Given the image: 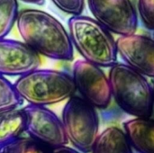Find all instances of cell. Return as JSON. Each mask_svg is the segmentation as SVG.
I'll return each instance as SVG.
<instances>
[{
  "label": "cell",
  "instance_id": "cell-22",
  "mask_svg": "<svg viewBox=\"0 0 154 153\" xmlns=\"http://www.w3.org/2000/svg\"><path fill=\"white\" fill-rule=\"evenodd\" d=\"M153 37H154V34H153Z\"/></svg>",
  "mask_w": 154,
  "mask_h": 153
},
{
  "label": "cell",
  "instance_id": "cell-7",
  "mask_svg": "<svg viewBox=\"0 0 154 153\" xmlns=\"http://www.w3.org/2000/svg\"><path fill=\"white\" fill-rule=\"evenodd\" d=\"M72 78L80 97L96 109L106 108L112 99L108 77L98 66L84 60H77L72 69Z\"/></svg>",
  "mask_w": 154,
  "mask_h": 153
},
{
  "label": "cell",
  "instance_id": "cell-13",
  "mask_svg": "<svg viewBox=\"0 0 154 153\" xmlns=\"http://www.w3.org/2000/svg\"><path fill=\"white\" fill-rule=\"evenodd\" d=\"M24 129L25 119L22 109L0 112V148L21 137Z\"/></svg>",
  "mask_w": 154,
  "mask_h": 153
},
{
  "label": "cell",
  "instance_id": "cell-1",
  "mask_svg": "<svg viewBox=\"0 0 154 153\" xmlns=\"http://www.w3.org/2000/svg\"><path fill=\"white\" fill-rule=\"evenodd\" d=\"M16 26L23 42L37 54L56 60L73 59L69 32L53 15L38 9H24L19 12Z\"/></svg>",
  "mask_w": 154,
  "mask_h": 153
},
{
  "label": "cell",
  "instance_id": "cell-19",
  "mask_svg": "<svg viewBox=\"0 0 154 153\" xmlns=\"http://www.w3.org/2000/svg\"><path fill=\"white\" fill-rule=\"evenodd\" d=\"M51 153H81L79 151L75 150L74 148H70L66 146H62V147H59L56 149L51 150Z\"/></svg>",
  "mask_w": 154,
  "mask_h": 153
},
{
  "label": "cell",
  "instance_id": "cell-3",
  "mask_svg": "<svg viewBox=\"0 0 154 153\" xmlns=\"http://www.w3.org/2000/svg\"><path fill=\"white\" fill-rule=\"evenodd\" d=\"M108 79L116 105L134 118H151L153 114V88L146 77L125 63L110 68Z\"/></svg>",
  "mask_w": 154,
  "mask_h": 153
},
{
  "label": "cell",
  "instance_id": "cell-5",
  "mask_svg": "<svg viewBox=\"0 0 154 153\" xmlns=\"http://www.w3.org/2000/svg\"><path fill=\"white\" fill-rule=\"evenodd\" d=\"M60 119L68 142L79 152H91L99 135L96 108L80 96H73L64 106Z\"/></svg>",
  "mask_w": 154,
  "mask_h": 153
},
{
  "label": "cell",
  "instance_id": "cell-10",
  "mask_svg": "<svg viewBox=\"0 0 154 153\" xmlns=\"http://www.w3.org/2000/svg\"><path fill=\"white\" fill-rule=\"evenodd\" d=\"M40 65V55L23 41L0 39V76L22 77Z\"/></svg>",
  "mask_w": 154,
  "mask_h": 153
},
{
  "label": "cell",
  "instance_id": "cell-9",
  "mask_svg": "<svg viewBox=\"0 0 154 153\" xmlns=\"http://www.w3.org/2000/svg\"><path fill=\"white\" fill-rule=\"evenodd\" d=\"M116 46L125 64L144 77L154 78V38L136 33L120 36Z\"/></svg>",
  "mask_w": 154,
  "mask_h": 153
},
{
  "label": "cell",
  "instance_id": "cell-11",
  "mask_svg": "<svg viewBox=\"0 0 154 153\" xmlns=\"http://www.w3.org/2000/svg\"><path fill=\"white\" fill-rule=\"evenodd\" d=\"M124 132L133 150L154 153V120L133 118L124 123Z\"/></svg>",
  "mask_w": 154,
  "mask_h": 153
},
{
  "label": "cell",
  "instance_id": "cell-12",
  "mask_svg": "<svg viewBox=\"0 0 154 153\" xmlns=\"http://www.w3.org/2000/svg\"><path fill=\"white\" fill-rule=\"evenodd\" d=\"M91 153H134V150L125 132L112 126L99 133Z\"/></svg>",
  "mask_w": 154,
  "mask_h": 153
},
{
  "label": "cell",
  "instance_id": "cell-21",
  "mask_svg": "<svg viewBox=\"0 0 154 153\" xmlns=\"http://www.w3.org/2000/svg\"><path fill=\"white\" fill-rule=\"evenodd\" d=\"M152 88H153V111H154V83H153V87H152Z\"/></svg>",
  "mask_w": 154,
  "mask_h": 153
},
{
  "label": "cell",
  "instance_id": "cell-14",
  "mask_svg": "<svg viewBox=\"0 0 154 153\" xmlns=\"http://www.w3.org/2000/svg\"><path fill=\"white\" fill-rule=\"evenodd\" d=\"M0 153H51V149L29 136H21L0 148Z\"/></svg>",
  "mask_w": 154,
  "mask_h": 153
},
{
  "label": "cell",
  "instance_id": "cell-6",
  "mask_svg": "<svg viewBox=\"0 0 154 153\" xmlns=\"http://www.w3.org/2000/svg\"><path fill=\"white\" fill-rule=\"evenodd\" d=\"M93 18L111 33L134 34L138 27L137 11L131 0H87Z\"/></svg>",
  "mask_w": 154,
  "mask_h": 153
},
{
  "label": "cell",
  "instance_id": "cell-16",
  "mask_svg": "<svg viewBox=\"0 0 154 153\" xmlns=\"http://www.w3.org/2000/svg\"><path fill=\"white\" fill-rule=\"evenodd\" d=\"M23 102L14 85L5 77L0 76V112L18 108Z\"/></svg>",
  "mask_w": 154,
  "mask_h": 153
},
{
  "label": "cell",
  "instance_id": "cell-18",
  "mask_svg": "<svg viewBox=\"0 0 154 153\" xmlns=\"http://www.w3.org/2000/svg\"><path fill=\"white\" fill-rule=\"evenodd\" d=\"M51 2L60 10L71 16L81 14L85 8V0H51Z\"/></svg>",
  "mask_w": 154,
  "mask_h": 153
},
{
  "label": "cell",
  "instance_id": "cell-8",
  "mask_svg": "<svg viewBox=\"0 0 154 153\" xmlns=\"http://www.w3.org/2000/svg\"><path fill=\"white\" fill-rule=\"evenodd\" d=\"M22 110L25 119L24 133L29 137L51 150L68 144L61 119L51 109L27 105Z\"/></svg>",
  "mask_w": 154,
  "mask_h": 153
},
{
  "label": "cell",
  "instance_id": "cell-15",
  "mask_svg": "<svg viewBox=\"0 0 154 153\" xmlns=\"http://www.w3.org/2000/svg\"><path fill=\"white\" fill-rule=\"evenodd\" d=\"M18 0H0V39L5 38L18 18Z\"/></svg>",
  "mask_w": 154,
  "mask_h": 153
},
{
  "label": "cell",
  "instance_id": "cell-4",
  "mask_svg": "<svg viewBox=\"0 0 154 153\" xmlns=\"http://www.w3.org/2000/svg\"><path fill=\"white\" fill-rule=\"evenodd\" d=\"M14 85L23 101L38 106L68 100L76 92L72 76L54 69H35L19 77Z\"/></svg>",
  "mask_w": 154,
  "mask_h": 153
},
{
  "label": "cell",
  "instance_id": "cell-20",
  "mask_svg": "<svg viewBox=\"0 0 154 153\" xmlns=\"http://www.w3.org/2000/svg\"><path fill=\"white\" fill-rule=\"evenodd\" d=\"M23 2L28 3V4H33V5H42L44 4L45 0H21Z\"/></svg>",
  "mask_w": 154,
  "mask_h": 153
},
{
  "label": "cell",
  "instance_id": "cell-17",
  "mask_svg": "<svg viewBox=\"0 0 154 153\" xmlns=\"http://www.w3.org/2000/svg\"><path fill=\"white\" fill-rule=\"evenodd\" d=\"M137 14L147 29L154 31V0H137Z\"/></svg>",
  "mask_w": 154,
  "mask_h": 153
},
{
  "label": "cell",
  "instance_id": "cell-2",
  "mask_svg": "<svg viewBox=\"0 0 154 153\" xmlns=\"http://www.w3.org/2000/svg\"><path fill=\"white\" fill-rule=\"evenodd\" d=\"M68 27L72 46L84 60L100 68H111L117 62L116 41L94 18L82 14L71 16Z\"/></svg>",
  "mask_w": 154,
  "mask_h": 153
}]
</instances>
